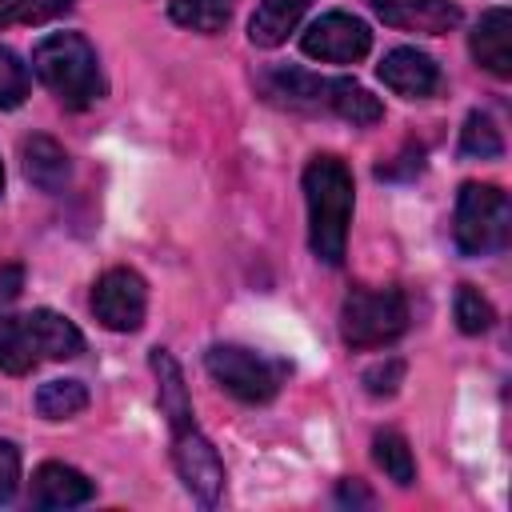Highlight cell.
<instances>
[{"label":"cell","instance_id":"obj_1","mask_svg":"<svg viewBox=\"0 0 512 512\" xmlns=\"http://www.w3.org/2000/svg\"><path fill=\"white\" fill-rule=\"evenodd\" d=\"M148 364L156 372V400H160V412H164L168 432H172V464H176L184 488L200 504H216L220 492H224V460L216 456L212 440L192 420V400H188V388H184V372L172 360V352H164V348H152Z\"/></svg>","mask_w":512,"mask_h":512},{"label":"cell","instance_id":"obj_2","mask_svg":"<svg viewBox=\"0 0 512 512\" xmlns=\"http://www.w3.org/2000/svg\"><path fill=\"white\" fill-rule=\"evenodd\" d=\"M352 172L340 156H312L304 168L308 200V248L324 264H340L352 224Z\"/></svg>","mask_w":512,"mask_h":512},{"label":"cell","instance_id":"obj_3","mask_svg":"<svg viewBox=\"0 0 512 512\" xmlns=\"http://www.w3.org/2000/svg\"><path fill=\"white\" fill-rule=\"evenodd\" d=\"M260 84L280 104L308 108V112H332L356 128H368L384 116L380 100L352 76H312L304 68H272V72H264Z\"/></svg>","mask_w":512,"mask_h":512},{"label":"cell","instance_id":"obj_4","mask_svg":"<svg viewBox=\"0 0 512 512\" xmlns=\"http://www.w3.org/2000/svg\"><path fill=\"white\" fill-rule=\"evenodd\" d=\"M32 68H36L40 84L72 112H80L104 96V72H100L96 48L80 32H52V36L36 40Z\"/></svg>","mask_w":512,"mask_h":512},{"label":"cell","instance_id":"obj_5","mask_svg":"<svg viewBox=\"0 0 512 512\" xmlns=\"http://www.w3.org/2000/svg\"><path fill=\"white\" fill-rule=\"evenodd\" d=\"M512 232V204L508 192L496 184H476L468 180L456 196V224L452 240L464 256H492L508 244Z\"/></svg>","mask_w":512,"mask_h":512},{"label":"cell","instance_id":"obj_6","mask_svg":"<svg viewBox=\"0 0 512 512\" xmlns=\"http://www.w3.org/2000/svg\"><path fill=\"white\" fill-rule=\"evenodd\" d=\"M408 332V300L400 288H352L340 304V340L348 348H384Z\"/></svg>","mask_w":512,"mask_h":512},{"label":"cell","instance_id":"obj_7","mask_svg":"<svg viewBox=\"0 0 512 512\" xmlns=\"http://www.w3.org/2000/svg\"><path fill=\"white\" fill-rule=\"evenodd\" d=\"M204 368L224 392H232L244 404H268L288 376L284 360H272L244 344H212L204 352Z\"/></svg>","mask_w":512,"mask_h":512},{"label":"cell","instance_id":"obj_8","mask_svg":"<svg viewBox=\"0 0 512 512\" xmlns=\"http://www.w3.org/2000/svg\"><path fill=\"white\" fill-rule=\"evenodd\" d=\"M92 316L108 332H136L148 312V284L132 268H108L92 284Z\"/></svg>","mask_w":512,"mask_h":512},{"label":"cell","instance_id":"obj_9","mask_svg":"<svg viewBox=\"0 0 512 512\" xmlns=\"http://www.w3.org/2000/svg\"><path fill=\"white\" fill-rule=\"evenodd\" d=\"M304 56L324 60V64H356L368 56L372 48V28L360 16L348 12H324L320 20H312L300 36Z\"/></svg>","mask_w":512,"mask_h":512},{"label":"cell","instance_id":"obj_10","mask_svg":"<svg viewBox=\"0 0 512 512\" xmlns=\"http://www.w3.org/2000/svg\"><path fill=\"white\" fill-rule=\"evenodd\" d=\"M380 80L396 92V96H408V100H424L440 88V64L420 52V48H392L384 52L380 60Z\"/></svg>","mask_w":512,"mask_h":512},{"label":"cell","instance_id":"obj_11","mask_svg":"<svg viewBox=\"0 0 512 512\" xmlns=\"http://www.w3.org/2000/svg\"><path fill=\"white\" fill-rule=\"evenodd\" d=\"M372 8L384 24L424 36H444L460 24V8L452 0H372Z\"/></svg>","mask_w":512,"mask_h":512},{"label":"cell","instance_id":"obj_12","mask_svg":"<svg viewBox=\"0 0 512 512\" xmlns=\"http://www.w3.org/2000/svg\"><path fill=\"white\" fill-rule=\"evenodd\" d=\"M468 48H472V60L480 68L508 80L512 76V12L508 8H488L472 28Z\"/></svg>","mask_w":512,"mask_h":512},{"label":"cell","instance_id":"obj_13","mask_svg":"<svg viewBox=\"0 0 512 512\" xmlns=\"http://www.w3.org/2000/svg\"><path fill=\"white\" fill-rule=\"evenodd\" d=\"M92 500V480L72 464L48 460L32 472V504L36 508H76Z\"/></svg>","mask_w":512,"mask_h":512},{"label":"cell","instance_id":"obj_14","mask_svg":"<svg viewBox=\"0 0 512 512\" xmlns=\"http://www.w3.org/2000/svg\"><path fill=\"white\" fill-rule=\"evenodd\" d=\"M20 160H24V176L28 184H36L40 192H60L72 176V164H68V152L52 140V136H28L20 144Z\"/></svg>","mask_w":512,"mask_h":512},{"label":"cell","instance_id":"obj_15","mask_svg":"<svg viewBox=\"0 0 512 512\" xmlns=\"http://www.w3.org/2000/svg\"><path fill=\"white\" fill-rule=\"evenodd\" d=\"M24 320L32 328V340H36L40 360H72V356L84 352V336H80V328L68 316H60L52 308H36Z\"/></svg>","mask_w":512,"mask_h":512},{"label":"cell","instance_id":"obj_16","mask_svg":"<svg viewBox=\"0 0 512 512\" xmlns=\"http://www.w3.org/2000/svg\"><path fill=\"white\" fill-rule=\"evenodd\" d=\"M312 0H260L256 16L248 20V40L256 48H276L288 40V32L300 24Z\"/></svg>","mask_w":512,"mask_h":512},{"label":"cell","instance_id":"obj_17","mask_svg":"<svg viewBox=\"0 0 512 512\" xmlns=\"http://www.w3.org/2000/svg\"><path fill=\"white\" fill-rule=\"evenodd\" d=\"M40 364V352H36V340H32V328L24 316H12V312H0V372L8 376H24Z\"/></svg>","mask_w":512,"mask_h":512},{"label":"cell","instance_id":"obj_18","mask_svg":"<svg viewBox=\"0 0 512 512\" xmlns=\"http://www.w3.org/2000/svg\"><path fill=\"white\" fill-rule=\"evenodd\" d=\"M88 408V388L80 380H48L36 388V412L44 420H72Z\"/></svg>","mask_w":512,"mask_h":512},{"label":"cell","instance_id":"obj_19","mask_svg":"<svg viewBox=\"0 0 512 512\" xmlns=\"http://www.w3.org/2000/svg\"><path fill=\"white\" fill-rule=\"evenodd\" d=\"M372 460H376L380 472H384L392 484H400V488H408V484L416 480V460H412V448H408V440H404L400 432H376V440H372Z\"/></svg>","mask_w":512,"mask_h":512},{"label":"cell","instance_id":"obj_20","mask_svg":"<svg viewBox=\"0 0 512 512\" xmlns=\"http://www.w3.org/2000/svg\"><path fill=\"white\" fill-rule=\"evenodd\" d=\"M168 16L192 32H220L232 16V0H172Z\"/></svg>","mask_w":512,"mask_h":512},{"label":"cell","instance_id":"obj_21","mask_svg":"<svg viewBox=\"0 0 512 512\" xmlns=\"http://www.w3.org/2000/svg\"><path fill=\"white\" fill-rule=\"evenodd\" d=\"M504 152V140H500V128L492 124L488 112H468L464 128H460V156H472V160H496Z\"/></svg>","mask_w":512,"mask_h":512},{"label":"cell","instance_id":"obj_22","mask_svg":"<svg viewBox=\"0 0 512 512\" xmlns=\"http://www.w3.org/2000/svg\"><path fill=\"white\" fill-rule=\"evenodd\" d=\"M68 8L72 0H0V32L12 24H44Z\"/></svg>","mask_w":512,"mask_h":512},{"label":"cell","instance_id":"obj_23","mask_svg":"<svg viewBox=\"0 0 512 512\" xmlns=\"http://www.w3.org/2000/svg\"><path fill=\"white\" fill-rule=\"evenodd\" d=\"M492 320H496L492 304H488L472 284H460V288H456V324H460V332H464V336H480V332L492 328Z\"/></svg>","mask_w":512,"mask_h":512},{"label":"cell","instance_id":"obj_24","mask_svg":"<svg viewBox=\"0 0 512 512\" xmlns=\"http://www.w3.org/2000/svg\"><path fill=\"white\" fill-rule=\"evenodd\" d=\"M28 96V68L20 64V56L12 48L0 44V112L20 108Z\"/></svg>","mask_w":512,"mask_h":512},{"label":"cell","instance_id":"obj_25","mask_svg":"<svg viewBox=\"0 0 512 512\" xmlns=\"http://www.w3.org/2000/svg\"><path fill=\"white\" fill-rule=\"evenodd\" d=\"M400 380H404V360H384V364L364 372V384H368L372 396H392Z\"/></svg>","mask_w":512,"mask_h":512},{"label":"cell","instance_id":"obj_26","mask_svg":"<svg viewBox=\"0 0 512 512\" xmlns=\"http://www.w3.org/2000/svg\"><path fill=\"white\" fill-rule=\"evenodd\" d=\"M20 488V452L12 440H0V504H8Z\"/></svg>","mask_w":512,"mask_h":512},{"label":"cell","instance_id":"obj_27","mask_svg":"<svg viewBox=\"0 0 512 512\" xmlns=\"http://www.w3.org/2000/svg\"><path fill=\"white\" fill-rule=\"evenodd\" d=\"M16 292H20V268H4V272H0V296L12 300Z\"/></svg>","mask_w":512,"mask_h":512},{"label":"cell","instance_id":"obj_28","mask_svg":"<svg viewBox=\"0 0 512 512\" xmlns=\"http://www.w3.org/2000/svg\"><path fill=\"white\" fill-rule=\"evenodd\" d=\"M336 496H340V500H368V492H364L360 484H348V480L340 484V492H336Z\"/></svg>","mask_w":512,"mask_h":512},{"label":"cell","instance_id":"obj_29","mask_svg":"<svg viewBox=\"0 0 512 512\" xmlns=\"http://www.w3.org/2000/svg\"><path fill=\"white\" fill-rule=\"evenodd\" d=\"M0 196H4V164H0Z\"/></svg>","mask_w":512,"mask_h":512}]
</instances>
